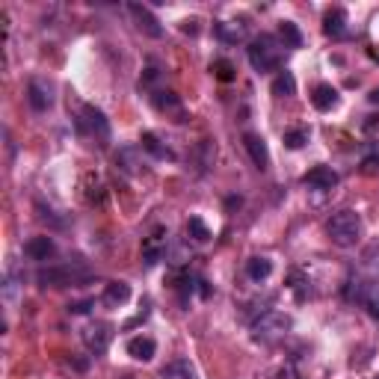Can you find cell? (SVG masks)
Here are the masks:
<instances>
[{"mask_svg": "<svg viewBox=\"0 0 379 379\" xmlns=\"http://www.w3.org/2000/svg\"><path fill=\"white\" fill-rule=\"evenodd\" d=\"M77 131H81L83 136H92L95 143L104 145L107 139H110V122H107V116L98 107L83 104L81 116H77Z\"/></svg>", "mask_w": 379, "mask_h": 379, "instance_id": "cell-4", "label": "cell"}, {"mask_svg": "<svg viewBox=\"0 0 379 379\" xmlns=\"http://www.w3.org/2000/svg\"><path fill=\"white\" fill-rule=\"evenodd\" d=\"M127 299H131V285L127 282H110L101 294V303L107 308H119V305H125Z\"/></svg>", "mask_w": 379, "mask_h": 379, "instance_id": "cell-16", "label": "cell"}, {"mask_svg": "<svg viewBox=\"0 0 379 379\" xmlns=\"http://www.w3.org/2000/svg\"><path fill=\"white\" fill-rule=\"evenodd\" d=\"M291 326H294V320L285 311H264L261 317H255L252 338L255 341H261V344H276L291 332Z\"/></svg>", "mask_w": 379, "mask_h": 379, "instance_id": "cell-3", "label": "cell"}, {"mask_svg": "<svg viewBox=\"0 0 379 379\" xmlns=\"http://www.w3.org/2000/svg\"><path fill=\"white\" fill-rule=\"evenodd\" d=\"M166 246H169V232L166 228L157 225L152 234L143 240V261L145 267H154V264H161L163 258H166Z\"/></svg>", "mask_w": 379, "mask_h": 379, "instance_id": "cell-8", "label": "cell"}, {"mask_svg": "<svg viewBox=\"0 0 379 379\" xmlns=\"http://www.w3.org/2000/svg\"><path fill=\"white\" fill-rule=\"evenodd\" d=\"M127 15L134 18L136 30L148 39H163V24L154 18V12L145 3H127Z\"/></svg>", "mask_w": 379, "mask_h": 379, "instance_id": "cell-7", "label": "cell"}, {"mask_svg": "<svg viewBox=\"0 0 379 379\" xmlns=\"http://www.w3.org/2000/svg\"><path fill=\"white\" fill-rule=\"evenodd\" d=\"M323 30L332 39H344L347 36V12L344 9H329L323 18Z\"/></svg>", "mask_w": 379, "mask_h": 379, "instance_id": "cell-20", "label": "cell"}, {"mask_svg": "<svg viewBox=\"0 0 379 379\" xmlns=\"http://www.w3.org/2000/svg\"><path fill=\"white\" fill-rule=\"evenodd\" d=\"M110 341H113V326L104 323V320H95V323H89V326L83 329V344H86L95 356L107 353Z\"/></svg>", "mask_w": 379, "mask_h": 379, "instance_id": "cell-9", "label": "cell"}, {"mask_svg": "<svg viewBox=\"0 0 379 379\" xmlns=\"http://www.w3.org/2000/svg\"><path fill=\"white\" fill-rule=\"evenodd\" d=\"M92 305L95 299H77V303H68V314H86Z\"/></svg>", "mask_w": 379, "mask_h": 379, "instance_id": "cell-30", "label": "cell"}, {"mask_svg": "<svg viewBox=\"0 0 379 379\" xmlns=\"http://www.w3.org/2000/svg\"><path fill=\"white\" fill-rule=\"evenodd\" d=\"M152 104L157 113H166V116H175V122H187V110L181 104V98L175 92H169V89H157L152 95Z\"/></svg>", "mask_w": 379, "mask_h": 379, "instance_id": "cell-10", "label": "cell"}, {"mask_svg": "<svg viewBox=\"0 0 379 379\" xmlns=\"http://www.w3.org/2000/svg\"><path fill=\"white\" fill-rule=\"evenodd\" d=\"M278 39H282V45L291 48V51L303 48V33H299V27L294 21H282V27H278Z\"/></svg>", "mask_w": 379, "mask_h": 379, "instance_id": "cell-24", "label": "cell"}, {"mask_svg": "<svg viewBox=\"0 0 379 379\" xmlns=\"http://www.w3.org/2000/svg\"><path fill=\"white\" fill-rule=\"evenodd\" d=\"M311 104L320 110V113H326V110H332L338 104V89L332 83H317L311 89Z\"/></svg>", "mask_w": 379, "mask_h": 379, "instance_id": "cell-17", "label": "cell"}, {"mask_svg": "<svg viewBox=\"0 0 379 379\" xmlns=\"http://www.w3.org/2000/svg\"><path fill=\"white\" fill-rule=\"evenodd\" d=\"M362 303H365V308H367V314H371L373 320H379V287H376V285L367 287Z\"/></svg>", "mask_w": 379, "mask_h": 379, "instance_id": "cell-28", "label": "cell"}, {"mask_svg": "<svg viewBox=\"0 0 379 379\" xmlns=\"http://www.w3.org/2000/svg\"><path fill=\"white\" fill-rule=\"evenodd\" d=\"M116 166H122L127 175H139V172H143V163L136 161V148H134V145L119 148V154H116Z\"/></svg>", "mask_w": 379, "mask_h": 379, "instance_id": "cell-23", "label": "cell"}, {"mask_svg": "<svg viewBox=\"0 0 379 379\" xmlns=\"http://www.w3.org/2000/svg\"><path fill=\"white\" fill-rule=\"evenodd\" d=\"M246 57H249V65H252L258 74H270L282 65V42L270 33H261L249 42Z\"/></svg>", "mask_w": 379, "mask_h": 379, "instance_id": "cell-1", "label": "cell"}, {"mask_svg": "<svg viewBox=\"0 0 379 379\" xmlns=\"http://www.w3.org/2000/svg\"><path fill=\"white\" fill-rule=\"evenodd\" d=\"M243 148H246V154H249V161L255 163V169H270V148H267L264 143V136L261 134H252V131H246L243 134Z\"/></svg>", "mask_w": 379, "mask_h": 379, "instance_id": "cell-11", "label": "cell"}, {"mask_svg": "<svg viewBox=\"0 0 379 379\" xmlns=\"http://www.w3.org/2000/svg\"><path fill=\"white\" fill-rule=\"evenodd\" d=\"M24 255L27 258H33V261H48V258H54L57 255V243H54V237H30V240L24 243Z\"/></svg>", "mask_w": 379, "mask_h": 379, "instance_id": "cell-13", "label": "cell"}, {"mask_svg": "<svg viewBox=\"0 0 379 379\" xmlns=\"http://www.w3.org/2000/svg\"><path fill=\"white\" fill-rule=\"evenodd\" d=\"M27 104L36 110V113H48L54 107V83L45 81V77H30L27 83Z\"/></svg>", "mask_w": 379, "mask_h": 379, "instance_id": "cell-6", "label": "cell"}, {"mask_svg": "<svg viewBox=\"0 0 379 379\" xmlns=\"http://www.w3.org/2000/svg\"><path fill=\"white\" fill-rule=\"evenodd\" d=\"M157 77H161V68H157V65H148V68H145V77H143V83L148 86V83H154Z\"/></svg>", "mask_w": 379, "mask_h": 379, "instance_id": "cell-32", "label": "cell"}, {"mask_svg": "<svg viewBox=\"0 0 379 379\" xmlns=\"http://www.w3.org/2000/svg\"><path fill=\"white\" fill-rule=\"evenodd\" d=\"M362 172H365V175H376V172H379V154L365 157V161H362Z\"/></svg>", "mask_w": 379, "mask_h": 379, "instance_id": "cell-31", "label": "cell"}, {"mask_svg": "<svg viewBox=\"0 0 379 379\" xmlns=\"http://www.w3.org/2000/svg\"><path fill=\"white\" fill-rule=\"evenodd\" d=\"M161 379H198V373L187 358H175V362L161 367Z\"/></svg>", "mask_w": 379, "mask_h": 379, "instance_id": "cell-18", "label": "cell"}, {"mask_svg": "<svg viewBox=\"0 0 379 379\" xmlns=\"http://www.w3.org/2000/svg\"><path fill=\"white\" fill-rule=\"evenodd\" d=\"M196 24H198V21H184L181 30H184V33H193V36H196V33H198V27H196Z\"/></svg>", "mask_w": 379, "mask_h": 379, "instance_id": "cell-33", "label": "cell"}, {"mask_svg": "<svg viewBox=\"0 0 379 379\" xmlns=\"http://www.w3.org/2000/svg\"><path fill=\"white\" fill-rule=\"evenodd\" d=\"M273 95H278V98L296 95V77L291 72H278L276 81H273Z\"/></svg>", "mask_w": 379, "mask_h": 379, "instance_id": "cell-25", "label": "cell"}, {"mask_svg": "<svg viewBox=\"0 0 379 379\" xmlns=\"http://www.w3.org/2000/svg\"><path fill=\"white\" fill-rule=\"evenodd\" d=\"M83 278H86L83 270H74L72 264H59V267H42L36 282L42 287H68V285H81Z\"/></svg>", "mask_w": 379, "mask_h": 379, "instance_id": "cell-5", "label": "cell"}, {"mask_svg": "<svg viewBox=\"0 0 379 379\" xmlns=\"http://www.w3.org/2000/svg\"><path fill=\"white\" fill-rule=\"evenodd\" d=\"M270 273H273V261L270 258H249L246 261V276L252 278V282H267L270 278Z\"/></svg>", "mask_w": 379, "mask_h": 379, "instance_id": "cell-22", "label": "cell"}, {"mask_svg": "<svg viewBox=\"0 0 379 379\" xmlns=\"http://www.w3.org/2000/svg\"><path fill=\"white\" fill-rule=\"evenodd\" d=\"M308 143V131H305V127H294V131H285V145L287 148H294V152H296V148H303Z\"/></svg>", "mask_w": 379, "mask_h": 379, "instance_id": "cell-29", "label": "cell"}, {"mask_svg": "<svg viewBox=\"0 0 379 379\" xmlns=\"http://www.w3.org/2000/svg\"><path fill=\"white\" fill-rule=\"evenodd\" d=\"M214 33H216L219 42L237 45V42H243V39H246V24H228V21H223V24H214Z\"/></svg>", "mask_w": 379, "mask_h": 379, "instance_id": "cell-21", "label": "cell"}, {"mask_svg": "<svg viewBox=\"0 0 379 379\" xmlns=\"http://www.w3.org/2000/svg\"><path fill=\"white\" fill-rule=\"evenodd\" d=\"M367 98H371V104H379V86H376V89H373V92L367 95Z\"/></svg>", "mask_w": 379, "mask_h": 379, "instance_id": "cell-34", "label": "cell"}, {"mask_svg": "<svg viewBox=\"0 0 379 379\" xmlns=\"http://www.w3.org/2000/svg\"><path fill=\"white\" fill-rule=\"evenodd\" d=\"M211 72L216 74V81H223V83H232L234 81V65L228 63V59H214Z\"/></svg>", "mask_w": 379, "mask_h": 379, "instance_id": "cell-27", "label": "cell"}, {"mask_svg": "<svg viewBox=\"0 0 379 379\" xmlns=\"http://www.w3.org/2000/svg\"><path fill=\"white\" fill-rule=\"evenodd\" d=\"M326 234L338 249H353L365 234V225H362V216L356 211H338L329 216L326 223Z\"/></svg>", "mask_w": 379, "mask_h": 379, "instance_id": "cell-2", "label": "cell"}, {"mask_svg": "<svg viewBox=\"0 0 379 379\" xmlns=\"http://www.w3.org/2000/svg\"><path fill=\"white\" fill-rule=\"evenodd\" d=\"M187 234H190V240H193V243H207V240H211V228H207L198 216L187 219Z\"/></svg>", "mask_w": 379, "mask_h": 379, "instance_id": "cell-26", "label": "cell"}, {"mask_svg": "<svg viewBox=\"0 0 379 379\" xmlns=\"http://www.w3.org/2000/svg\"><path fill=\"white\" fill-rule=\"evenodd\" d=\"M157 353V344H154V338H148V335H136L127 341V356L136 358V362H152Z\"/></svg>", "mask_w": 379, "mask_h": 379, "instance_id": "cell-14", "label": "cell"}, {"mask_svg": "<svg viewBox=\"0 0 379 379\" xmlns=\"http://www.w3.org/2000/svg\"><path fill=\"white\" fill-rule=\"evenodd\" d=\"M338 181H341V178H338V172L332 166H314L311 172L303 175V184L317 190V193H329V190H335Z\"/></svg>", "mask_w": 379, "mask_h": 379, "instance_id": "cell-12", "label": "cell"}, {"mask_svg": "<svg viewBox=\"0 0 379 379\" xmlns=\"http://www.w3.org/2000/svg\"><path fill=\"white\" fill-rule=\"evenodd\" d=\"M139 148L152 154L154 161H175V152L169 145H163L161 139H157V134H152V131H145L143 136H139Z\"/></svg>", "mask_w": 379, "mask_h": 379, "instance_id": "cell-15", "label": "cell"}, {"mask_svg": "<svg viewBox=\"0 0 379 379\" xmlns=\"http://www.w3.org/2000/svg\"><path fill=\"white\" fill-rule=\"evenodd\" d=\"M362 273H365L367 282L379 285V243H371L362 252Z\"/></svg>", "mask_w": 379, "mask_h": 379, "instance_id": "cell-19", "label": "cell"}]
</instances>
